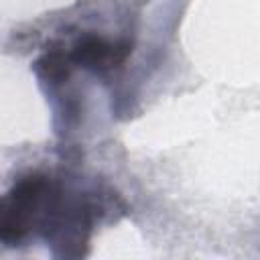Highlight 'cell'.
<instances>
[{
  "label": "cell",
  "instance_id": "cell-1",
  "mask_svg": "<svg viewBox=\"0 0 260 260\" xmlns=\"http://www.w3.org/2000/svg\"><path fill=\"white\" fill-rule=\"evenodd\" d=\"M130 51H132L130 41L110 43V41H106L104 37H98V35H83L73 45V49L67 53V61L89 67L95 73L98 71L102 73V71H108L112 67L122 65L128 59Z\"/></svg>",
  "mask_w": 260,
  "mask_h": 260
}]
</instances>
